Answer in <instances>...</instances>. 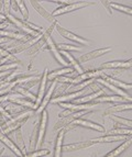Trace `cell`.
<instances>
[{"label":"cell","instance_id":"ac0fdd59","mask_svg":"<svg viewBox=\"0 0 132 157\" xmlns=\"http://www.w3.org/2000/svg\"><path fill=\"white\" fill-rule=\"evenodd\" d=\"M0 142H2L3 144L7 145V146H8L9 148H10L11 151L17 155V156H25L24 153H22L21 149L19 148V146H17V145L14 144L10 139H9L8 136L6 135L5 133H2V132H0Z\"/></svg>","mask_w":132,"mask_h":157},{"label":"cell","instance_id":"5b68a950","mask_svg":"<svg viewBox=\"0 0 132 157\" xmlns=\"http://www.w3.org/2000/svg\"><path fill=\"white\" fill-rule=\"evenodd\" d=\"M90 5H94V2H74V3H68V5L63 6V7H60L57 8L56 10L53 11L52 16L55 18L57 16H61L63 13H67V12H72V11H75L77 9H80V8H84V7H87V6Z\"/></svg>","mask_w":132,"mask_h":157},{"label":"cell","instance_id":"8992f818","mask_svg":"<svg viewBox=\"0 0 132 157\" xmlns=\"http://www.w3.org/2000/svg\"><path fill=\"white\" fill-rule=\"evenodd\" d=\"M55 28H56V31L61 34L62 36L65 37V39H68V40H71V41H73V42L78 43V44H83V45L88 44V41L86 39H84V37L79 36V35H77V34H75V33H73V32L68 31V30L62 28L57 22H56V24H55Z\"/></svg>","mask_w":132,"mask_h":157},{"label":"cell","instance_id":"603a6c76","mask_svg":"<svg viewBox=\"0 0 132 157\" xmlns=\"http://www.w3.org/2000/svg\"><path fill=\"white\" fill-rule=\"evenodd\" d=\"M66 133V130L65 128H61L60 132H58V135L56 137V144H55V152H54V156L58 157L62 155V144H63V140H64V136H65Z\"/></svg>","mask_w":132,"mask_h":157},{"label":"cell","instance_id":"4fadbf2b","mask_svg":"<svg viewBox=\"0 0 132 157\" xmlns=\"http://www.w3.org/2000/svg\"><path fill=\"white\" fill-rule=\"evenodd\" d=\"M95 144L94 142L90 141H85V142H78V143H73V144H67L65 146L62 147L63 151L65 152H75V151H79V149H86L91 147Z\"/></svg>","mask_w":132,"mask_h":157},{"label":"cell","instance_id":"f546056e","mask_svg":"<svg viewBox=\"0 0 132 157\" xmlns=\"http://www.w3.org/2000/svg\"><path fill=\"white\" fill-rule=\"evenodd\" d=\"M0 36L9 37V39H12V40H25V35L24 34L5 31V30H0Z\"/></svg>","mask_w":132,"mask_h":157},{"label":"cell","instance_id":"2e32d148","mask_svg":"<svg viewBox=\"0 0 132 157\" xmlns=\"http://www.w3.org/2000/svg\"><path fill=\"white\" fill-rule=\"evenodd\" d=\"M31 5L33 6L34 10L37 11V12H39L40 16L43 17L44 19H46V20H48L49 22H51V23H55V22H56L55 18H54V17L52 16V13H50L48 10H46V9L43 8L40 2H37V1H33V0H32V1H31Z\"/></svg>","mask_w":132,"mask_h":157},{"label":"cell","instance_id":"83f0119b","mask_svg":"<svg viewBox=\"0 0 132 157\" xmlns=\"http://www.w3.org/2000/svg\"><path fill=\"white\" fill-rule=\"evenodd\" d=\"M72 71H73L72 67H64L62 69H56V71H52L51 74H48V80H53V79L57 78L60 76H63L65 74L72 73Z\"/></svg>","mask_w":132,"mask_h":157},{"label":"cell","instance_id":"d6986e66","mask_svg":"<svg viewBox=\"0 0 132 157\" xmlns=\"http://www.w3.org/2000/svg\"><path fill=\"white\" fill-rule=\"evenodd\" d=\"M126 140V135H116V134H106L105 136H100V137H96L92 139L91 141L94 143H111V142H118V141H124Z\"/></svg>","mask_w":132,"mask_h":157},{"label":"cell","instance_id":"d4e9b609","mask_svg":"<svg viewBox=\"0 0 132 157\" xmlns=\"http://www.w3.org/2000/svg\"><path fill=\"white\" fill-rule=\"evenodd\" d=\"M103 94H106V92L103 91V89H99V90H97V91L92 92V94L85 96V97L76 99V103H87V102H91V101H94L96 98L100 97V96H103Z\"/></svg>","mask_w":132,"mask_h":157},{"label":"cell","instance_id":"e0dca14e","mask_svg":"<svg viewBox=\"0 0 132 157\" xmlns=\"http://www.w3.org/2000/svg\"><path fill=\"white\" fill-rule=\"evenodd\" d=\"M85 94V89L78 90V91L72 92V94H64V96H58V97L53 99V103H60V102H71L72 100L77 99V97H80Z\"/></svg>","mask_w":132,"mask_h":157},{"label":"cell","instance_id":"7bdbcfd3","mask_svg":"<svg viewBox=\"0 0 132 157\" xmlns=\"http://www.w3.org/2000/svg\"><path fill=\"white\" fill-rule=\"evenodd\" d=\"M103 5L105 6L106 8H107V11H108V12L111 14V13H112V11H111V8H110V3L107 2V1H103Z\"/></svg>","mask_w":132,"mask_h":157},{"label":"cell","instance_id":"52a82bcc","mask_svg":"<svg viewBox=\"0 0 132 157\" xmlns=\"http://www.w3.org/2000/svg\"><path fill=\"white\" fill-rule=\"evenodd\" d=\"M112 50L110 46L109 47H105V48H99V50H95V51H91V52H88V53H85L84 55H82L80 57L77 59L79 64L80 63H86V62H89L91 59H95V58L99 57V56H103L105 54H107L108 52Z\"/></svg>","mask_w":132,"mask_h":157},{"label":"cell","instance_id":"74e56055","mask_svg":"<svg viewBox=\"0 0 132 157\" xmlns=\"http://www.w3.org/2000/svg\"><path fill=\"white\" fill-rule=\"evenodd\" d=\"M44 44H46V43H45L44 39H43V37H42V39L40 40L39 42L37 43V44H35V45H32V47H31V48H30L29 52L26 53V54H28V55H32V54H34V53H37V51H39L40 48H41V47H42Z\"/></svg>","mask_w":132,"mask_h":157},{"label":"cell","instance_id":"7a4b0ae2","mask_svg":"<svg viewBox=\"0 0 132 157\" xmlns=\"http://www.w3.org/2000/svg\"><path fill=\"white\" fill-rule=\"evenodd\" d=\"M3 101H9L12 103H18L20 105H24L28 107L32 110H37V105L33 101L31 100H26L25 97H23L22 94H18V92H13V94H5L3 96H0V102Z\"/></svg>","mask_w":132,"mask_h":157},{"label":"cell","instance_id":"836d02e7","mask_svg":"<svg viewBox=\"0 0 132 157\" xmlns=\"http://www.w3.org/2000/svg\"><path fill=\"white\" fill-rule=\"evenodd\" d=\"M110 118L112 121L117 122V123H120V124H123L126 125L127 128H131L132 126V121L130 119H122V118H119V117H116V115H110Z\"/></svg>","mask_w":132,"mask_h":157},{"label":"cell","instance_id":"7dc6e473","mask_svg":"<svg viewBox=\"0 0 132 157\" xmlns=\"http://www.w3.org/2000/svg\"><path fill=\"white\" fill-rule=\"evenodd\" d=\"M1 57H2V56H0V58H1Z\"/></svg>","mask_w":132,"mask_h":157},{"label":"cell","instance_id":"c3c4849f","mask_svg":"<svg viewBox=\"0 0 132 157\" xmlns=\"http://www.w3.org/2000/svg\"><path fill=\"white\" fill-rule=\"evenodd\" d=\"M0 132H1V131H0Z\"/></svg>","mask_w":132,"mask_h":157},{"label":"cell","instance_id":"3957f363","mask_svg":"<svg viewBox=\"0 0 132 157\" xmlns=\"http://www.w3.org/2000/svg\"><path fill=\"white\" fill-rule=\"evenodd\" d=\"M6 17H7V19L9 20V22H11V23H13L14 25L17 26V28H19V29H21L23 32H25L28 35H32V36H37L40 34V32L35 31V30H33L31 28V26L29 25V23L25 21H22V20H20V19L16 18V17L13 16V14H11V13H8V14H6Z\"/></svg>","mask_w":132,"mask_h":157},{"label":"cell","instance_id":"ffe728a7","mask_svg":"<svg viewBox=\"0 0 132 157\" xmlns=\"http://www.w3.org/2000/svg\"><path fill=\"white\" fill-rule=\"evenodd\" d=\"M60 53H61V54H63V55L69 60V64H71V66L73 68H74V69L76 71H78L79 75L84 73V69H83V67L80 65H79V63L77 62V59H76V58H74V56L72 55L71 53H69V52H66V51H60Z\"/></svg>","mask_w":132,"mask_h":157},{"label":"cell","instance_id":"277c9868","mask_svg":"<svg viewBox=\"0 0 132 157\" xmlns=\"http://www.w3.org/2000/svg\"><path fill=\"white\" fill-rule=\"evenodd\" d=\"M48 119H49L48 112L44 109L41 112V119H40V125H39V132H37V145H35V149H40V147L42 146L43 144L45 131H46V124H48Z\"/></svg>","mask_w":132,"mask_h":157},{"label":"cell","instance_id":"bcb514c9","mask_svg":"<svg viewBox=\"0 0 132 157\" xmlns=\"http://www.w3.org/2000/svg\"><path fill=\"white\" fill-rule=\"evenodd\" d=\"M2 82H5V79H3V78H1V79H0V85L2 84Z\"/></svg>","mask_w":132,"mask_h":157},{"label":"cell","instance_id":"7c38bea8","mask_svg":"<svg viewBox=\"0 0 132 157\" xmlns=\"http://www.w3.org/2000/svg\"><path fill=\"white\" fill-rule=\"evenodd\" d=\"M131 59L128 60H112V62H107L101 65V68L106 69H115V68H123V69H130L131 67Z\"/></svg>","mask_w":132,"mask_h":157},{"label":"cell","instance_id":"8fae6325","mask_svg":"<svg viewBox=\"0 0 132 157\" xmlns=\"http://www.w3.org/2000/svg\"><path fill=\"white\" fill-rule=\"evenodd\" d=\"M72 124H74L75 126L77 125H80V126H84V128H92V130H95L97 132H106L105 128L103 125L98 123H95V122H92V121H88V120H84V119H76L72 122Z\"/></svg>","mask_w":132,"mask_h":157},{"label":"cell","instance_id":"ab89813d","mask_svg":"<svg viewBox=\"0 0 132 157\" xmlns=\"http://www.w3.org/2000/svg\"><path fill=\"white\" fill-rule=\"evenodd\" d=\"M2 6H3V12H5V16L6 14H8L9 10L11 9V2L10 1H3L2 2Z\"/></svg>","mask_w":132,"mask_h":157},{"label":"cell","instance_id":"30bf717a","mask_svg":"<svg viewBox=\"0 0 132 157\" xmlns=\"http://www.w3.org/2000/svg\"><path fill=\"white\" fill-rule=\"evenodd\" d=\"M95 80L97 81V84H101V85H103L105 87H107V88H109V89L111 90V91H114V92H116L118 96H121V97H123L124 99H127L129 102H131L132 101V98L130 97V94H128V92H126L124 90H122L121 88H118V87H116V86H114V85H111L110 82H108V81H106L105 79H103V78H95Z\"/></svg>","mask_w":132,"mask_h":157},{"label":"cell","instance_id":"484cf974","mask_svg":"<svg viewBox=\"0 0 132 157\" xmlns=\"http://www.w3.org/2000/svg\"><path fill=\"white\" fill-rule=\"evenodd\" d=\"M26 120H28V119H23V120L16 121V122H11V123H9V124H6V125L2 128V133L8 134L12 131H16L17 128H21V126L25 123Z\"/></svg>","mask_w":132,"mask_h":157},{"label":"cell","instance_id":"8d00e7d4","mask_svg":"<svg viewBox=\"0 0 132 157\" xmlns=\"http://www.w3.org/2000/svg\"><path fill=\"white\" fill-rule=\"evenodd\" d=\"M16 139H17V143H18L19 148L21 149V151H24V148H25V145H24L23 137H22V133H21V130H20V128L16 130Z\"/></svg>","mask_w":132,"mask_h":157},{"label":"cell","instance_id":"5bb4252c","mask_svg":"<svg viewBox=\"0 0 132 157\" xmlns=\"http://www.w3.org/2000/svg\"><path fill=\"white\" fill-rule=\"evenodd\" d=\"M56 86H57V81L54 80V81H53V84L51 85V87H50V89H49V91L44 94V97H43V100H42V102L40 103L39 108H37V112H35V113H37V114H40V113L42 112V111L45 109V107L48 105L49 101H50L51 98H52L53 92H54V90H55Z\"/></svg>","mask_w":132,"mask_h":157},{"label":"cell","instance_id":"9a60e30c","mask_svg":"<svg viewBox=\"0 0 132 157\" xmlns=\"http://www.w3.org/2000/svg\"><path fill=\"white\" fill-rule=\"evenodd\" d=\"M48 74L49 69L46 68L43 73V75L41 76V81H40V88H39V94L37 97V101H35V105H37V109L39 108L40 103L42 102L43 97H44V92H45V87H46V81H48Z\"/></svg>","mask_w":132,"mask_h":157},{"label":"cell","instance_id":"cb8c5ba5","mask_svg":"<svg viewBox=\"0 0 132 157\" xmlns=\"http://www.w3.org/2000/svg\"><path fill=\"white\" fill-rule=\"evenodd\" d=\"M101 76H103V79H105L106 81H108L111 85H114V86L118 87V88H123V89H131L132 88L131 84H126V82H122V81H120V80H117L114 77L108 76V75H106V74H103Z\"/></svg>","mask_w":132,"mask_h":157},{"label":"cell","instance_id":"7402d4cb","mask_svg":"<svg viewBox=\"0 0 132 157\" xmlns=\"http://www.w3.org/2000/svg\"><path fill=\"white\" fill-rule=\"evenodd\" d=\"M131 109H132L131 102H128V103H122V105H112V107L109 108L108 110H106L105 114L106 115H111L116 112H121V111H124V110H131Z\"/></svg>","mask_w":132,"mask_h":157},{"label":"cell","instance_id":"f35d334b","mask_svg":"<svg viewBox=\"0 0 132 157\" xmlns=\"http://www.w3.org/2000/svg\"><path fill=\"white\" fill-rule=\"evenodd\" d=\"M51 152L49 149H37L34 153H31V154L26 155V156H46V155H50Z\"/></svg>","mask_w":132,"mask_h":157},{"label":"cell","instance_id":"4dcf8cb0","mask_svg":"<svg viewBox=\"0 0 132 157\" xmlns=\"http://www.w3.org/2000/svg\"><path fill=\"white\" fill-rule=\"evenodd\" d=\"M107 134H116V135H131L132 128H115L107 132Z\"/></svg>","mask_w":132,"mask_h":157},{"label":"cell","instance_id":"44dd1931","mask_svg":"<svg viewBox=\"0 0 132 157\" xmlns=\"http://www.w3.org/2000/svg\"><path fill=\"white\" fill-rule=\"evenodd\" d=\"M127 99H124L121 96H106V94H103L100 97L96 98V99L91 102H95V103H99V102H124Z\"/></svg>","mask_w":132,"mask_h":157},{"label":"cell","instance_id":"b9f144b4","mask_svg":"<svg viewBox=\"0 0 132 157\" xmlns=\"http://www.w3.org/2000/svg\"><path fill=\"white\" fill-rule=\"evenodd\" d=\"M8 55H10V52L5 50V48H2V47H0V56L5 57V56H8Z\"/></svg>","mask_w":132,"mask_h":157},{"label":"cell","instance_id":"60d3db41","mask_svg":"<svg viewBox=\"0 0 132 157\" xmlns=\"http://www.w3.org/2000/svg\"><path fill=\"white\" fill-rule=\"evenodd\" d=\"M0 114L2 115L3 118H6V119H10L11 118V113L10 112H8V111L6 110L5 108H2L1 105H0Z\"/></svg>","mask_w":132,"mask_h":157},{"label":"cell","instance_id":"d6a6232c","mask_svg":"<svg viewBox=\"0 0 132 157\" xmlns=\"http://www.w3.org/2000/svg\"><path fill=\"white\" fill-rule=\"evenodd\" d=\"M16 5L18 6V9L20 10V12H21L24 21L26 22V20L29 19V12H28V9H26L25 2H24V1H16Z\"/></svg>","mask_w":132,"mask_h":157},{"label":"cell","instance_id":"f1b7e54d","mask_svg":"<svg viewBox=\"0 0 132 157\" xmlns=\"http://www.w3.org/2000/svg\"><path fill=\"white\" fill-rule=\"evenodd\" d=\"M14 92H18V94H22L23 97L25 98H29L31 101H33L35 103V101H37V97H35V94H33L32 92H30L28 89H25V88H23L22 86H16L14 88Z\"/></svg>","mask_w":132,"mask_h":157},{"label":"cell","instance_id":"6da1fadb","mask_svg":"<svg viewBox=\"0 0 132 157\" xmlns=\"http://www.w3.org/2000/svg\"><path fill=\"white\" fill-rule=\"evenodd\" d=\"M53 28L54 26H51L50 29L48 30H44L43 31V39H44L45 43L48 44V46L50 47V50L52 51L53 55H54V57L56 58V60H57L58 63L61 64V65H64L65 67H68V63L65 60V58L62 56V54L60 53V50L57 48V46H56V44L54 43V41L52 40V37H51V32L53 31Z\"/></svg>","mask_w":132,"mask_h":157},{"label":"cell","instance_id":"e575fe53","mask_svg":"<svg viewBox=\"0 0 132 157\" xmlns=\"http://www.w3.org/2000/svg\"><path fill=\"white\" fill-rule=\"evenodd\" d=\"M57 48L60 51H66V52H68V51H79L80 50V47L78 46H75L73 44H66V43H60V44H56Z\"/></svg>","mask_w":132,"mask_h":157},{"label":"cell","instance_id":"f6af8a7d","mask_svg":"<svg viewBox=\"0 0 132 157\" xmlns=\"http://www.w3.org/2000/svg\"><path fill=\"white\" fill-rule=\"evenodd\" d=\"M0 43H7V40L5 37H0Z\"/></svg>","mask_w":132,"mask_h":157},{"label":"cell","instance_id":"4316f807","mask_svg":"<svg viewBox=\"0 0 132 157\" xmlns=\"http://www.w3.org/2000/svg\"><path fill=\"white\" fill-rule=\"evenodd\" d=\"M131 135H129V137H128L126 141L123 142V144H121L120 146H118L116 149H114L112 152L108 153V154L106 155V156H108V157H112V156H118V155H120L122 152H124L126 149L128 148V147L131 145V137H130Z\"/></svg>","mask_w":132,"mask_h":157},{"label":"cell","instance_id":"ba28073f","mask_svg":"<svg viewBox=\"0 0 132 157\" xmlns=\"http://www.w3.org/2000/svg\"><path fill=\"white\" fill-rule=\"evenodd\" d=\"M60 105L64 109H68L71 111H83V110H90L95 108V102H87V103H71V102H60Z\"/></svg>","mask_w":132,"mask_h":157},{"label":"cell","instance_id":"1f68e13d","mask_svg":"<svg viewBox=\"0 0 132 157\" xmlns=\"http://www.w3.org/2000/svg\"><path fill=\"white\" fill-rule=\"evenodd\" d=\"M109 3H110L111 9H116V10H118V11L127 13V14H129V16L132 14L131 7H128V6H123V5H120V3H116V2H109Z\"/></svg>","mask_w":132,"mask_h":157},{"label":"cell","instance_id":"9c48e42d","mask_svg":"<svg viewBox=\"0 0 132 157\" xmlns=\"http://www.w3.org/2000/svg\"><path fill=\"white\" fill-rule=\"evenodd\" d=\"M87 112V110H83V111H72L68 115H66L63 120H60L57 122V124L55 125V130H61V128H65L67 124L72 123L74 120L80 118L82 115H84L85 113Z\"/></svg>","mask_w":132,"mask_h":157},{"label":"cell","instance_id":"d590c367","mask_svg":"<svg viewBox=\"0 0 132 157\" xmlns=\"http://www.w3.org/2000/svg\"><path fill=\"white\" fill-rule=\"evenodd\" d=\"M37 132H39V126L35 125L34 128H33L31 141H30V151H33L35 148V145H37Z\"/></svg>","mask_w":132,"mask_h":157},{"label":"cell","instance_id":"ee69618b","mask_svg":"<svg viewBox=\"0 0 132 157\" xmlns=\"http://www.w3.org/2000/svg\"><path fill=\"white\" fill-rule=\"evenodd\" d=\"M8 74H10V71H0V79L1 78H3V77H6Z\"/></svg>","mask_w":132,"mask_h":157}]
</instances>
